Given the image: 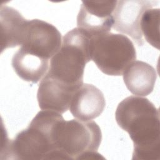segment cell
<instances>
[{
    "instance_id": "12",
    "label": "cell",
    "mask_w": 160,
    "mask_h": 160,
    "mask_svg": "<svg viewBox=\"0 0 160 160\" xmlns=\"http://www.w3.org/2000/svg\"><path fill=\"white\" fill-rule=\"evenodd\" d=\"M12 66L17 75L28 82L37 83L49 69V60L21 47L12 58Z\"/></svg>"
},
{
    "instance_id": "7",
    "label": "cell",
    "mask_w": 160,
    "mask_h": 160,
    "mask_svg": "<svg viewBox=\"0 0 160 160\" xmlns=\"http://www.w3.org/2000/svg\"><path fill=\"white\" fill-rule=\"evenodd\" d=\"M118 1H83L77 17L78 28L91 38L109 32Z\"/></svg>"
},
{
    "instance_id": "5",
    "label": "cell",
    "mask_w": 160,
    "mask_h": 160,
    "mask_svg": "<svg viewBox=\"0 0 160 160\" xmlns=\"http://www.w3.org/2000/svg\"><path fill=\"white\" fill-rule=\"evenodd\" d=\"M61 44V34L53 25L40 19L28 21L21 47L49 60L59 51Z\"/></svg>"
},
{
    "instance_id": "3",
    "label": "cell",
    "mask_w": 160,
    "mask_h": 160,
    "mask_svg": "<svg viewBox=\"0 0 160 160\" xmlns=\"http://www.w3.org/2000/svg\"><path fill=\"white\" fill-rule=\"evenodd\" d=\"M91 57L103 73L121 76L135 61L136 52L127 36L107 32L91 38Z\"/></svg>"
},
{
    "instance_id": "2",
    "label": "cell",
    "mask_w": 160,
    "mask_h": 160,
    "mask_svg": "<svg viewBox=\"0 0 160 160\" xmlns=\"http://www.w3.org/2000/svg\"><path fill=\"white\" fill-rule=\"evenodd\" d=\"M91 37L77 28L63 37L61 46L52 57L47 75L75 89L83 84L86 64L91 60Z\"/></svg>"
},
{
    "instance_id": "6",
    "label": "cell",
    "mask_w": 160,
    "mask_h": 160,
    "mask_svg": "<svg viewBox=\"0 0 160 160\" xmlns=\"http://www.w3.org/2000/svg\"><path fill=\"white\" fill-rule=\"evenodd\" d=\"M157 2L146 0L118 1L113 12V28L129 36L138 46L143 45L141 18L144 11L156 6Z\"/></svg>"
},
{
    "instance_id": "8",
    "label": "cell",
    "mask_w": 160,
    "mask_h": 160,
    "mask_svg": "<svg viewBox=\"0 0 160 160\" xmlns=\"http://www.w3.org/2000/svg\"><path fill=\"white\" fill-rule=\"evenodd\" d=\"M78 89L46 74L40 82L38 89L39 106L42 110L62 114L69 108L71 99Z\"/></svg>"
},
{
    "instance_id": "13",
    "label": "cell",
    "mask_w": 160,
    "mask_h": 160,
    "mask_svg": "<svg viewBox=\"0 0 160 160\" xmlns=\"http://www.w3.org/2000/svg\"><path fill=\"white\" fill-rule=\"evenodd\" d=\"M159 9H149L144 12L140 21L142 35L155 48L159 49Z\"/></svg>"
},
{
    "instance_id": "11",
    "label": "cell",
    "mask_w": 160,
    "mask_h": 160,
    "mask_svg": "<svg viewBox=\"0 0 160 160\" xmlns=\"http://www.w3.org/2000/svg\"><path fill=\"white\" fill-rule=\"evenodd\" d=\"M156 79L155 69L141 61H134L123 73L126 88L132 94L139 96H146L152 92Z\"/></svg>"
},
{
    "instance_id": "10",
    "label": "cell",
    "mask_w": 160,
    "mask_h": 160,
    "mask_svg": "<svg viewBox=\"0 0 160 160\" xmlns=\"http://www.w3.org/2000/svg\"><path fill=\"white\" fill-rule=\"evenodd\" d=\"M28 20L13 8L1 5L0 31L1 52L8 48L21 46Z\"/></svg>"
},
{
    "instance_id": "1",
    "label": "cell",
    "mask_w": 160,
    "mask_h": 160,
    "mask_svg": "<svg viewBox=\"0 0 160 160\" xmlns=\"http://www.w3.org/2000/svg\"><path fill=\"white\" fill-rule=\"evenodd\" d=\"M115 118L133 142V160L159 159V112L148 99L134 96L125 98L118 104Z\"/></svg>"
},
{
    "instance_id": "4",
    "label": "cell",
    "mask_w": 160,
    "mask_h": 160,
    "mask_svg": "<svg viewBox=\"0 0 160 160\" xmlns=\"http://www.w3.org/2000/svg\"><path fill=\"white\" fill-rule=\"evenodd\" d=\"M101 139V129L94 121L64 120L58 131L57 148L63 159H82L98 149Z\"/></svg>"
},
{
    "instance_id": "9",
    "label": "cell",
    "mask_w": 160,
    "mask_h": 160,
    "mask_svg": "<svg viewBox=\"0 0 160 160\" xmlns=\"http://www.w3.org/2000/svg\"><path fill=\"white\" fill-rule=\"evenodd\" d=\"M105 105V98L101 91L92 84L86 83L74 92L69 109L74 118L91 121L102 114Z\"/></svg>"
}]
</instances>
